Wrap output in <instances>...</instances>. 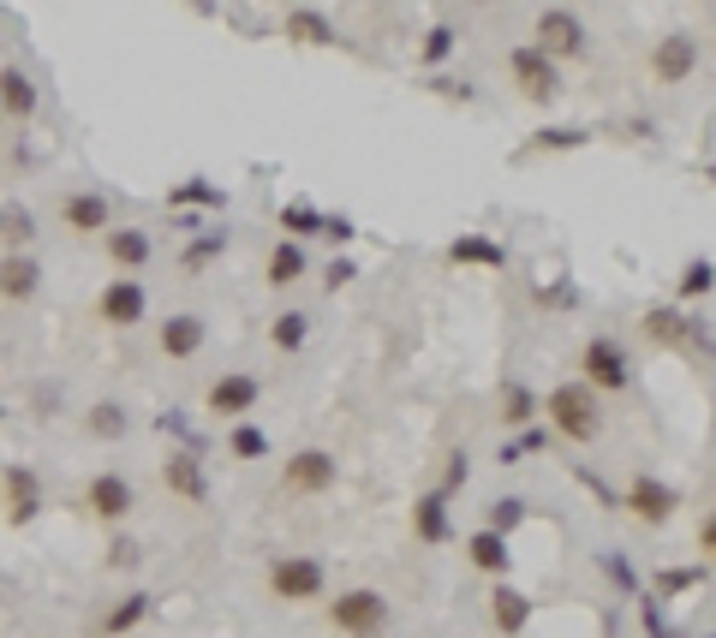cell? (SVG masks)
Here are the masks:
<instances>
[{"mask_svg": "<svg viewBox=\"0 0 716 638\" xmlns=\"http://www.w3.org/2000/svg\"><path fill=\"white\" fill-rule=\"evenodd\" d=\"M520 519H526V502H520V495H502V502H490V526H484V531L508 538V531H514Z\"/></svg>", "mask_w": 716, "mask_h": 638, "instance_id": "cell-35", "label": "cell"}, {"mask_svg": "<svg viewBox=\"0 0 716 638\" xmlns=\"http://www.w3.org/2000/svg\"><path fill=\"white\" fill-rule=\"evenodd\" d=\"M222 251H227V233H198V239L186 245V257H179V263H186V269H203V263H215Z\"/></svg>", "mask_w": 716, "mask_h": 638, "instance_id": "cell-36", "label": "cell"}, {"mask_svg": "<svg viewBox=\"0 0 716 638\" xmlns=\"http://www.w3.org/2000/svg\"><path fill=\"white\" fill-rule=\"evenodd\" d=\"M222 203H227V191L210 180H186L168 191V209H222Z\"/></svg>", "mask_w": 716, "mask_h": 638, "instance_id": "cell-27", "label": "cell"}, {"mask_svg": "<svg viewBox=\"0 0 716 638\" xmlns=\"http://www.w3.org/2000/svg\"><path fill=\"white\" fill-rule=\"evenodd\" d=\"M150 251H156V245H150L144 227H108V263H114V269H126V275L144 269Z\"/></svg>", "mask_w": 716, "mask_h": 638, "instance_id": "cell-20", "label": "cell"}, {"mask_svg": "<svg viewBox=\"0 0 716 638\" xmlns=\"http://www.w3.org/2000/svg\"><path fill=\"white\" fill-rule=\"evenodd\" d=\"M108 567H138V549L132 543H114L108 549Z\"/></svg>", "mask_w": 716, "mask_h": 638, "instance_id": "cell-45", "label": "cell"}, {"mask_svg": "<svg viewBox=\"0 0 716 638\" xmlns=\"http://www.w3.org/2000/svg\"><path fill=\"white\" fill-rule=\"evenodd\" d=\"M693 585H705V567H669V573H657V591L663 597H681V591H693Z\"/></svg>", "mask_w": 716, "mask_h": 638, "instance_id": "cell-38", "label": "cell"}, {"mask_svg": "<svg viewBox=\"0 0 716 638\" xmlns=\"http://www.w3.org/2000/svg\"><path fill=\"white\" fill-rule=\"evenodd\" d=\"M311 275V257H305V245H293V239H281L275 251H268V287H293V280Z\"/></svg>", "mask_w": 716, "mask_h": 638, "instance_id": "cell-26", "label": "cell"}, {"mask_svg": "<svg viewBox=\"0 0 716 638\" xmlns=\"http://www.w3.org/2000/svg\"><path fill=\"white\" fill-rule=\"evenodd\" d=\"M227 454H234V459H263L268 454V436H263L258 424H234V430H227Z\"/></svg>", "mask_w": 716, "mask_h": 638, "instance_id": "cell-34", "label": "cell"}, {"mask_svg": "<svg viewBox=\"0 0 716 638\" xmlns=\"http://www.w3.org/2000/svg\"><path fill=\"white\" fill-rule=\"evenodd\" d=\"M537 418V394L526 382H502V424H532Z\"/></svg>", "mask_w": 716, "mask_h": 638, "instance_id": "cell-32", "label": "cell"}, {"mask_svg": "<svg viewBox=\"0 0 716 638\" xmlns=\"http://www.w3.org/2000/svg\"><path fill=\"white\" fill-rule=\"evenodd\" d=\"M699 72V43L687 31H669L657 48H651V79L657 84H687Z\"/></svg>", "mask_w": 716, "mask_h": 638, "instance_id": "cell-10", "label": "cell"}, {"mask_svg": "<svg viewBox=\"0 0 716 638\" xmlns=\"http://www.w3.org/2000/svg\"><path fill=\"white\" fill-rule=\"evenodd\" d=\"M705 292H711V257H693L681 275V299H705Z\"/></svg>", "mask_w": 716, "mask_h": 638, "instance_id": "cell-40", "label": "cell"}, {"mask_svg": "<svg viewBox=\"0 0 716 638\" xmlns=\"http://www.w3.org/2000/svg\"><path fill=\"white\" fill-rule=\"evenodd\" d=\"M413 531H418L425 543H448V538H454V519H448V495H442V490L418 495V507H413Z\"/></svg>", "mask_w": 716, "mask_h": 638, "instance_id": "cell-23", "label": "cell"}, {"mask_svg": "<svg viewBox=\"0 0 716 638\" xmlns=\"http://www.w3.org/2000/svg\"><path fill=\"white\" fill-rule=\"evenodd\" d=\"M580 370H585V388L604 400V394H626L633 388V370H626V352L616 347L609 335H597V340H585V352H580Z\"/></svg>", "mask_w": 716, "mask_h": 638, "instance_id": "cell-2", "label": "cell"}, {"mask_svg": "<svg viewBox=\"0 0 716 638\" xmlns=\"http://www.w3.org/2000/svg\"><path fill=\"white\" fill-rule=\"evenodd\" d=\"M132 483L120 478V471H96V478L84 483V514L90 519H102V526H120L126 514H132Z\"/></svg>", "mask_w": 716, "mask_h": 638, "instance_id": "cell-8", "label": "cell"}, {"mask_svg": "<svg viewBox=\"0 0 716 638\" xmlns=\"http://www.w3.org/2000/svg\"><path fill=\"white\" fill-rule=\"evenodd\" d=\"M353 275H358L353 263H347V257H335V263H329V275H323V280H329V287H347Z\"/></svg>", "mask_w": 716, "mask_h": 638, "instance_id": "cell-44", "label": "cell"}, {"mask_svg": "<svg viewBox=\"0 0 716 638\" xmlns=\"http://www.w3.org/2000/svg\"><path fill=\"white\" fill-rule=\"evenodd\" d=\"M90 436L120 442L126 436V406L120 400H96V406H90Z\"/></svg>", "mask_w": 716, "mask_h": 638, "instance_id": "cell-33", "label": "cell"}, {"mask_svg": "<svg viewBox=\"0 0 716 638\" xmlns=\"http://www.w3.org/2000/svg\"><path fill=\"white\" fill-rule=\"evenodd\" d=\"M31 233H36L31 209H7V215H0V239H7L12 251H24V245H31Z\"/></svg>", "mask_w": 716, "mask_h": 638, "instance_id": "cell-37", "label": "cell"}, {"mask_svg": "<svg viewBox=\"0 0 716 638\" xmlns=\"http://www.w3.org/2000/svg\"><path fill=\"white\" fill-rule=\"evenodd\" d=\"M604 573L621 585V591H633V585H639V579H633V567H626V555H604Z\"/></svg>", "mask_w": 716, "mask_h": 638, "instance_id": "cell-42", "label": "cell"}, {"mask_svg": "<svg viewBox=\"0 0 716 638\" xmlns=\"http://www.w3.org/2000/svg\"><path fill=\"white\" fill-rule=\"evenodd\" d=\"M156 347H162V359H198V352H203V316L198 311L168 316L162 335H156Z\"/></svg>", "mask_w": 716, "mask_h": 638, "instance_id": "cell-17", "label": "cell"}, {"mask_svg": "<svg viewBox=\"0 0 716 638\" xmlns=\"http://www.w3.org/2000/svg\"><path fill=\"white\" fill-rule=\"evenodd\" d=\"M258 400H263V382L251 376V370H227V376H215V382H210V394H203V412L246 424V418L258 412Z\"/></svg>", "mask_w": 716, "mask_h": 638, "instance_id": "cell-5", "label": "cell"}, {"mask_svg": "<svg viewBox=\"0 0 716 638\" xmlns=\"http://www.w3.org/2000/svg\"><path fill=\"white\" fill-rule=\"evenodd\" d=\"M162 483H168V495L179 502H210V471H203V454H168V466H162Z\"/></svg>", "mask_w": 716, "mask_h": 638, "instance_id": "cell-14", "label": "cell"}, {"mask_svg": "<svg viewBox=\"0 0 716 638\" xmlns=\"http://www.w3.org/2000/svg\"><path fill=\"white\" fill-rule=\"evenodd\" d=\"M268 340H275L281 352H305V340H311V316L305 311H281L275 328H268Z\"/></svg>", "mask_w": 716, "mask_h": 638, "instance_id": "cell-29", "label": "cell"}, {"mask_svg": "<svg viewBox=\"0 0 716 638\" xmlns=\"http://www.w3.org/2000/svg\"><path fill=\"white\" fill-rule=\"evenodd\" d=\"M508 72H514L520 96H526V101H537V108H549V101L561 96V67H556V60H544L532 43L508 55Z\"/></svg>", "mask_w": 716, "mask_h": 638, "instance_id": "cell-6", "label": "cell"}, {"mask_svg": "<svg viewBox=\"0 0 716 638\" xmlns=\"http://www.w3.org/2000/svg\"><path fill=\"white\" fill-rule=\"evenodd\" d=\"M0 113L7 120H31L36 113V84L24 67H0Z\"/></svg>", "mask_w": 716, "mask_h": 638, "instance_id": "cell-21", "label": "cell"}, {"mask_svg": "<svg viewBox=\"0 0 716 638\" xmlns=\"http://www.w3.org/2000/svg\"><path fill=\"white\" fill-rule=\"evenodd\" d=\"M102 323L108 328H132V323H144V311H150V299H144V287H138L132 275H120V280H108L102 287Z\"/></svg>", "mask_w": 716, "mask_h": 638, "instance_id": "cell-12", "label": "cell"}, {"mask_svg": "<svg viewBox=\"0 0 716 638\" xmlns=\"http://www.w3.org/2000/svg\"><path fill=\"white\" fill-rule=\"evenodd\" d=\"M36 287H43V263L31 251H7L0 257V299L24 304V299H36Z\"/></svg>", "mask_w": 716, "mask_h": 638, "instance_id": "cell-16", "label": "cell"}, {"mask_svg": "<svg viewBox=\"0 0 716 638\" xmlns=\"http://www.w3.org/2000/svg\"><path fill=\"white\" fill-rule=\"evenodd\" d=\"M544 412H549V430L568 436V442H580V448L604 436V400H597L585 382H561V388H549Z\"/></svg>", "mask_w": 716, "mask_h": 638, "instance_id": "cell-1", "label": "cell"}, {"mask_svg": "<svg viewBox=\"0 0 716 638\" xmlns=\"http://www.w3.org/2000/svg\"><path fill=\"white\" fill-rule=\"evenodd\" d=\"M144 615H150V597H144V591H132V597H120V603L108 609V621H102V633H114V638H120V633H132Z\"/></svg>", "mask_w": 716, "mask_h": 638, "instance_id": "cell-31", "label": "cell"}, {"mask_svg": "<svg viewBox=\"0 0 716 638\" xmlns=\"http://www.w3.org/2000/svg\"><path fill=\"white\" fill-rule=\"evenodd\" d=\"M281 31H287L293 43H311V48H329V43H335V24H329L323 12H311V7H293L287 19H281Z\"/></svg>", "mask_w": 716, "mask_h": 638, "instance_id": "cell-25", "label": "cell"}, {"mask_svg": "<svg viewBox=\"0 0 716 638\" xmlns=\"http://www.w3.org/2000/svg\"><path fill=\"white\" fill-rule=\"evenodd\" d=\"M490 627L502 633V638H520V633L532 627V597L514 591V585H496V597H490Z\"/></svg>", "mask_w": 716, "mask_h": 638, "instance_id": "cell-19", "label": "cell"}, {"mask_svg": "<svg viewBox=\"0 0 716 638\" xmlns=\"http://www.w3.org/2000/svg\"><path fill=\"white\" fill-rule=\"evenodd\" d=\"M36 514H43V478L31 466H7V519L31 526Z\"/></svg>", "mask_w": 716, "mask_h": 638, "instance_id": "cell-15", "label": "cell"}, {"mask_svg": "<svg viewBox=\"0 0 716 638\" xmlns=\"http://www.w3.org/2000/svg\"><path fill=\"white\" fill-rule=\"evenodd\" d=\"M323 233L335 239V245H347V239H353V221H347V215H323Z\"/></svg>", "mask_w": 716, "mask_h": 638, "instance_id": "cell-43", "label": "cell"}, {"mask_svg": "<svg viewBox=\"0 0 716 638\" xmlns=\"http://www.w3.org/2000/svg\"><path fill=\"white\" fill-rule=\"evenodd\" d=\"M532 48L544 60H580L585 55V24L573 19V12L549 7V12H537V43Z\"/></svg>", "mask_w": 716, "mask_h": 638, "instance_id": "cell-7", "label": "cell"}, {"mask_svg": "<svg viewBox=\"0 0 716 638\" xmlns=\"http://www.w3.org/2000/svg\"><path fill=\"white\" fill-rule=\"evenodd\" d=\"M281 227H287V239L293 245H299V239H317L323 233V209H311V203H287V209H281Z\"/></svg>", "mask_w": 716, "mask_h": 638, "instance_id": "cell-30", "label": "cell"}, {"mask_svg": "<svg viewBox=\"0 0 716 638\" xmlns=\"http://www.w3.org/2000/svg\"><path fill=\"white\" fill-rule=\"evenodd\" d=\"M448 263H472V269H508V245H496V239L484 233H466L448 245Z\"/></svg>", "mask_w": 716, "mask_h": 638, "instance_id": "cell-24", "label": "cell"}, {"mask_svg": "<svg viewBox=\"0 0 716 638\" xmlns=\"http://www.w3.org/2000/svg\"><path fill=\"white\" fill-rule=\"evenodd\" d=\"M621 502H626V514H633V519H645V526H663V519H669L675 507H681V495H675L663 478L639 471V478L626 483V495H621Z\"/></svg>", "mask_w": 716, "mask_h": 638, "instance_id": "cell-11", "label": "cell"}, {"mask_svg": "<svg viewBox=\"0 0 716 638\" xmlns=\"http://www.w3.org/2000/svg\"><path fill=\"white\" fill-rule=\"evenodd\" d=\"M329 585L323 561L311 555H281L275 567H268V597H281V603H317Z\"/></svg>", "mask_w": 716, "mask_h": 638, "instance_id": "cell-4", "label": "cell"}, {"mask_svg": "<svg viewBox=\"0 0 716 638\" xmlns=\"http://www.w3.org/2000/svg\"><path fill=\"white\" fill-rule=\"evenodd\" d=\"M60 221H67L72 233H108L114 215H108V197H102V191H72V197L60 203Z\"/></svg>", "mask_w": 716, "mask_h": 638, "instance_id": "cell-18", "label": "cell"}, {"mask_svg": "<svg viewBox=\"0 0 716 638\" xmlns=\"http://www.w3.org/2000/svg\"><path fill=\"white\" fill-rule=\"evenodd\" d=\"M466 478H472V466H466V454H454V459H448V471H442V495H454V490H466Z\"/></svg>", "mask_w": 716, "mask_h": 638, "instance_id": "cell-41", "label": "cell"}, {"mask_svg": "<svg viewBox=\"0 0 716 638\" xmlns=\"http://www.w3.org/2000/svg\"><path fill=\"white\" fill-rule=\"evenodd\" d=\"M281 483H287V495H323L329 483H335V454L329 448H299L281 466Z\"/></svg>", "mask_w": 716, "mask_h": 638, "instance_id": "cell-9", "label": "cell"}, {"mask_svg": "<svg viewBox=\"0 0 716 638\" xmlns=\"http://www.w3.org/2000/svg\"><path fill=\"white\" fill-rule=\"evenodd\" d=\"M645 335L657 340V347H687V352H693V340H699V352H711V335H705V328H693V316L669 311V304L645 311Z\"/></svg>", "mask_w": 716, "mask_h": 638, "instance_id": "cell-13", "label": "cell"}, {"mask_svg": "<svg viewBox=\"0 0 716 638\" xmlns=\"http://www.w3.org/2000/svg\"><path fill=\"white\" fill-rule=\"evenodd\" d=\"M448 55H454V24H437V31H425V67H442Z\"/></svg>", "mask_w": 716, "mask_h": 638, "instance_id": "cell-39", "label": "cell"}, {"mask_svg": "<svg viewBox=\"0 0 716 638\" xmlns=\"http://www.w3.org/2000/svg\"><path fill=\"white\" fill-rule=\"evenodd\" d=\"M466 561L478 573H490V579H502V573L514 567V549H508V538H496V531H472V538H466Z\"/></svg>", "mask_w": 716, "mask_h": 638, "instance_id": "cell-22", "label": "cell"}, {"mask_svg": "<svg viewBox=\"0 0 716 638\" xmlns=\"http://www.w3.org/2000/svg\"><path fill=\"white\" fill-rule=\"evenodd\" d=\"M389 597L382 591H341L335 603H329V621H335L347 638H382V627H389Z\"/></svg>", "mask_w": 716, "mask_h": 638, "instance_id": "cell-3", "label": "cell"}, {"mask_svg": "<svg viewBox=\"0 0 716 638\" xmlns=\"http://www.w3.org/2000/svg\"><path fill=\"white\" fill-rule=\"evenodd\" d=\"M592 144V132L585 125H556V132H537L526 144V156H556V149H585Z\"/></svg>", "mask_w": 716, "mask_h": 638, "instance_id": "cell-28", "label": "cell"}]
</instances>
